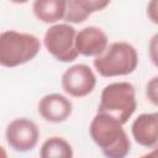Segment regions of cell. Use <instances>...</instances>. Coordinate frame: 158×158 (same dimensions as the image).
<instances>
[{
  "mask_svg": "<svg viewBox=\"0 0 158 158\" xmlns=\"http://www.w3.org/2000/svg\"><path fill=\"white\" fill-rule=\"evenodd\" d=\"M90 137L100 148L104 156L109 158H123L131 148L130 138L122 127V123L115 117L98 112L90 122Z\"/></svg>",
  "mask_w": 158,
  "mask_h": 158,
  "instance_id": "1",
  "label": "cell"
},
{
  "mask_svg": "<svg viewBox=\"0 0 158 158\" xmlns=\"http://www.w3.org/2000/svg\"><path fill=\"white\" fill-rule=\"evenodd\" d=\"M95 69L101 77H121L135 72L138 64L136 48L128 42H114L106 49L95 57L93 62Z\"/></svg>",
  "mask_w": 158,
  "mask_h": 158,
  "instance_id": "2",
  "label": "cell"
},
{
  "mask_svg": "<svg viewBox=\"0 0 158 158\" xmlns=\"http://www.w3.org/2000/svg\"><path fill=\"white\" fill-rule=\"evenodd\" d=\"M40 40L17 31H4L0 36V64L14 68L32 60L40 52Z\"/></svg>",
  "mask_w": 158,
  "mask_h": 158,
  "instance_id": "3",
  "label": "cell"
},
{
  "mask_svg": "<svg viewBox=\"0 0 158 158\" xmlns=\"http://www.w3.org/2000/svg\"><path fill=\"white\" fill-rule=\"evenodd\" d=\"M136 107L135 86L127 81H116L102 89L98 112L107 114L125 125L136 111Z\"/></svg>",
  "mask_w": 158,
  "mask_h": 158,
  "instance_id": "4",
  "label": "cell"
},
{
  "mask_svg": "<svg viewBox=\"0 0 158 158\" xmlns=\"http://www.w3.org/2000/svg\"><path fill=\"white\" fill-rule=\"evenodd\" d=\"M77 31L68 23H56L51 26L43 38L47 51L59 62H73L79 52L75 47Z\"/></svg>",
  "mask_w": 158,
  "mask_h": 158,
  "instance_id": "5",
  "label": "cell"
},
{
  "mask_svg": "<svg viewBox=\"0 0 158 158\" xmlns=\"http://www.w3.org/2000/svg\"><path fill=\"white\" fill-rule=\"evenodd\" d=\"M5 136L9 146L14 151L27 152L36 147L40 131L33 121L26 117H19L7 125Z\"/></svg>",
  "mask_w": 158,
  "mask_h": 158,
  "instance_id": "6",
  "label": "cell"
},
{
  "mask_svg": "<svg viewBox=\"0 0 158 158\" xmlns=\"http://www.w3.org/2000/svg\"><path fill=\"white\" fill-rule=\"evenodd\" d=\"M96 85V77L86 64H74L62 75L63 90L74 98L89 95Z\"/></svg>",
  "mask_w": 158,
  "mask_h": 158,
  "instance_id": "7",
  "label": "cell"
},
{
  "mask_svg": "<svg viewBox=\"0 0 158 158\" xmlns=\"http://www.w3.org/2000/svg\"><path fill=\"white\" fill-rule=\"evenodd\" d=\"M73 111L72 101L62 94L52 93L44 95L38 102V112L43 120L52 123H60L69 118Z\"/></svg>",
  "mask_w": 158,
  "mask_h": 158,
  "instance_id": "8",
  "label": "cell"
},
{
  "mask_svg": "<svg viewBox=\"0 0 158 158\" xmlns=\"http://www.w3.org/2000/svg\"><path fill=\"white\" fill-rule=\"evenodd\" d=\"M135 141L149 149H158V112L141 114L131 126Z\"/></svg>",
  "mask_w": 158,
  "mask_h": 158,
  "instance_id": "9",
  "label": "cell"
},
{
  "mask_svg": "<svg viewBox=\"0 0 158 158\" xmlns=\"http://www.w3.org/2000/svg\"><path fill=\"white\" fill-rule=\"evenodd\" d=\"M75 47L79 54L85 57H96L107 47L106 33L95 26H88L77 32Z\"/></svg>",
  "mask_w": 158,
  "mask_h": 158,
  "instance_id": "10",
  "label": "cell"
},
{
  "mask_svg": "<svg viewBox=\"0 0 158 158\" xmlns=\"http://www.w3.org/2000/svg\"><path fill=\"white\" fill-rule=\"evenodd\" d=\"M111 0H67L65 22L80 23L84 22L91 14L104 10Z\"/></svg>",
  "mask_w": 158,
  "mask_h": 158,
  "instance_id": "11",
  "label": "cell"
},
{
  "mask_svg": "<svg viewBox=\"0 0 158 158\" xmlns=\"http://www.w3.org/2000/svg\"><path fill=\"white\" fill-rule=\"evenodd\" d=\"M32 10L41 22L56 23L59 20H64L67 0H35Z\"/></svg>",
  "mask_w": 158,
  "mask_h": 158,
  "instance_id": "12",
  "label": "cell"
},
{
  "mask_svg": "<svg viewBox=\"0 0 158 158\" xmlns=\"http://www.w3.org/2000/svg\"><path fill=\"white\" fill-rule=\"evenodd\" d=\"M40 156L42 158H72V146L62 137H51L43 142Z\"/></svg>",
  "mask_w": 158,
  "mask_h": 158,
  "instance_id": "13",
  "label": "cell"
},
{
  "mask_svg": "<svg viewBox=\"0 0 158 158\" xmlns=\"http://www.w3.org/2000/svg\"><path fill=\"white\" fill-rule=\"evenodd\" d=\"M146 96L149 102L154 106H158V75L153 77L146 86Z\"/></svg>",
  "mask_w": 158,
  "mask_h": 158,
  "instance_id": "14",
  "label": "cell"
},
{
  "mask_svg": "<svg viewBox=\"0 0 158 158\" xmlns=\"http://www.w3.org/2000/svg\"><path fill=\"white\" fill-rule=\"evenodd\" d=\"M148 52H149V58L152 63L158 68V33L153 35L152 38L149 40Z\"/></svg>",
  "mask_w": 158,
  "mask_h": 158,
  "instance_id": "15",
  "label": "cell"
},
{
  "mask_svg": "<svg viewBox=\"0 0 158 158\" xmlns=\"http://www.w3.org/2000/svg\"><path fill=\"white\" fill-rule=\"evenodd\" d=\"M147 15H148V19L158 25V0H151L147 5Z\"/></svg>",
  "mask_w": 158,
  "mask_h": 158,
  "instance_id": "16",
  "label": "cell"
},
{
  "mask_svg": "<svg viewBox=\"0 0 158 158\" xmlns=\"http://www.w3.org/2000/svg\"><path fill=\"white\" fill-rule=\"evenodd\" d=\"M144 156H154V157H158V149H152L148 153H146Z\"/></svg>",
  "mask_w": 158,
  "mask_h": 158,
  "instance_id": "17",
  "label": "cell"
},
{
  "mask_svg": "<svg viewBox=\"0 0 158 158\" xmlns=\"http://www.w3.org/2000/svg\"><path fill=\"white\" fill-rule=\"evenodd\" d=\"M11 2H14V4H25V2H27L28 0H10Z\"/></svg>",
  "mask_w": 158,
  "mask_h": 158,
  "instance_id": "18",
  "label": "cell"
}]
</instances>
